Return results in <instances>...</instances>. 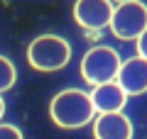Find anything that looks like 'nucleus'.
Instances as JSON below:
<instances>
[{
	"label": "nucleus",
	"mask_w": 147,
	"mask_h": 139,
	"mask_svg": "<svg viewBox=\"0 0 147 139\" xmlns=\"http://www.w3.org/2000/svg\"><path fill=\"white\" fill-rule=\"evenodd\" d=\"M49 115H52L54 124L64 129H79L93 120L96 110L91 103V95L79 88H69V90L57 93L49 103Z\"/></svg>",
	"instance_id": "nucleus-1"
},
{
	"label": "nucleus",
	"mask_w": 147,
	"mask_h": 139,
	"mask_svg": "<svg viewBox=\"0 0 147 139\" xmlns=\"http://www.w3.org/2000/svg\"><path fill=\"white\" fill-rule=\"evenodd\" d=\"M69 59H71V46L57 34H42L32 39L27 46V61L37 71H59L69 63Z\"/></svg>",
	"instance_id": "nucleus-2"
},
{
	"label": "nucleus",
	"mask_w": 147,
	"mask_h": 139,
	"mask_svg": "<svg viewBox=\"0 0 147 139\" xmlns=\"http://www.w3.org/2000/svg\"><path fill=\"white\" fill-rule=\"evenodd\" d=\"M120 63L123 61H120L115 49H110V46H93L81 59V78L86 83H91V86L110 83V81H115Z\"/></svg>",
	"instance_id": "nucleus-3"
},
{
	"label": "nucleus",
	"mask_w": 147,
	"mask_h": 139,
	"mask_svg": "<svg viewBox=\"0 0 147 139\" xmlns=\"http://www.w3.org/2000/svg\"><path fill=\"white\" fill-rule=\"evenodd\" d=\"M110 29L118 39H137L147 29V5L140 0L118 3L110 15Z\"/></svg>",
	"instance_id": "nucleus-4"
},
{
	"label": "nucleus",
	"mask_w": 147,
	"mask_h": 139,
	"mask_svg": "<svg viewBox=\"0 0 147 139\" xmlns=\"http://www.w3.org/2000/svg\"><path fill=\"white\" fill-rule=\"evenodd\" d=\"M110 15H113L110 0H76L74 5V20L88 32H98L108 27Z\"/></svg>",
	"instance_id": "nucleus-5"
},
{
	"label": "nucleus",
	"mask_w": 147,
	"mask_h": 139,
	"mask_svg": "<svg viewBox=\"0 0 147 139\" xmlns=\"http://www.w3.org/2000/svg\"><path fill=\"white\" fill-rule=\"evenodd\" d=\"M115 83L125 90V95H142L147 93V59L135 56L125 59L118 68Z\"/></svg>",
	"instance_id": "nucleus-6"
},
{
	"label": "nucleus",
	"mask_w": 147,
	"mask_h": 139,
	"mask_svg": "<svg viewBox=\"0 0 147 139\" xmlns=\"http://www.w3.org/2000/svg\"><path fill=\"white\" fill-rule=\"evenodd\" d=\"M91 95V103H93L96 112H123L127 103V95L115 81L110 83H100V86H93V90L88 93Z\"/></svg>",
	"instance_id": "nucleus-7"
},
{
	"label": "nucleus",
	"mask_w": 147,
	"mask_h": 139,
	"mask_svg": "<svg viewBox=\"0 0 147 139\" xmlns=\"http://www.w3.org/2000/svg\"><path fill=\"white\" fill-rule=\"evenodd\" d=\"M96 139H132V122L123 112H100L93 122Z\"/></svg>",
	"instance_id": "nucleus-8"
},
{
	"label": "nucleus",
	"mask_w": 147,
	"mask_h": 139,
	"mask_svg": "<svg viewBox=\"0 0 147 139\" xmlns=\"http://www.w3.org/2000/svg\"><path fill=\"white\" fill-rule=\"evenodd\" d=\"M15 78H17V73H15L12 61L5 59V56H0V93L10 90V88L15 86Z\"/></svg>",
	"instance_id": "nucleus-9"
},
{
	"label": "nucleus",
	"mask_w": 147,
	"mask_h": 139,
	"mask_svg": "<svg viewBox=\"0 0 147 139\" xmlns=\"http://www.w3.org/2000/svg\"><path fill=\"white\" fill-rule=\"evenodd\" d=\"M0 139H22V132L15 127V124L0 122Z\"/></svg>",
	"instance_id": "nucleus-10"
},
{
	"label": "nucleus",
	"mask_w": 147,
	"mask_h": 139,
	"mask_svg": "<svg viewBox=\"0 0 147 139\" xmlns=\"http://www.w3.org/2000/svg\"><path fill=\"white\" fill-rule=\"evenodd\" d=\"M137 56L147 59V29L142 32L140 37H137Z\"/></svg>",
	"instance_id": "nucleus-11"
},
{
	"label": "nucleus",
	"mask_w": 147,
	"mask_h": 139,
	"mask_svg": "<svg viewBox=\"0 0 147 139\" xmlns=\"http://www.w3.org/2000/svg\"><path fill=\"white\" fill-rule=\"evenodd\" d=\"M3 115H5V103H3V95H0V120H3Z\"/></svg>",
	"instance_id": "nucleus-12"
},
{
	"label": "nucleus",
	"mask_w": 147,
	"mask_h": 139,
	"mask_svg": "<svg viewBox=\"0 0 147 139\" xmlns=\"http://www.w3.org/2000/svg\"><path fill=\"white\" fill-rule=\"evenodd\" d=\"M115 3H132V0H115Z\"/></svg>",
	"instance_id": "nucleus-13"
}]
</instances>
